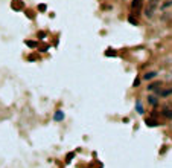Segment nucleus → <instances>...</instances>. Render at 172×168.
<instances>
[{"mask_svg":"<svg viewBox=\"0 0 172 168\" xmlns=\"http://www.w3.org/2000/svg\"><path fill=\"white\" fill-rule=\"evenodd\" d=\"M41 50H43V52H46V50H49V46H47V45H44V46L41 48Z\"/></svg>","mask_w":172,"mask_h":168,"instance_id":"19","label":"nucleus"},{"mask_svg":"<svg viewBox=\"0 0 172 168\" xmlns=\"http://www.w3.org/2000/svg\"><path fill=\"white\" fill-rule=\"evenodd\" d=\"M171 93H172V89H168V90H161V92H160L161 96H169Z\"/></svg>","mask_w":172,"mask_h":168,"instance_id":"10","label":"nucleus"},{"mask_svg":"<svg viewBox=\"0 0 172 168\" xmlns=\"http://www.w3.org/2000/svg\"><path fill=\"white\" fill-rule=\"evenodd\" d=\"M157 76V72H146L145 75H143V80H152V78H155Z\"/></svg>","mask_w":172,"mask_h":168,"instance_id":"5","label":"nucleus"},{"mask_svg":"<svg viewBox=\"0 0 172 168\" xmlns=\"http://www.w3.org/2000/svg\"><path fill=\"white\" fill-rule=\"evenodd\" d=\"M24 43H26L29 48H35V46H37V43H35V41H24Z\"/></svg>","mask_w":172,"mask_h":168,"instance_id":"14","label":"nucleus"},{"mask_svg":"<svg viewBox=\"0 0 172 168\" xmlns=\"http://www.w3.org/2000/svg\"><path fill=\"white\" fill-rule=\"evenodd\" d=\"M26 15H28L29 18H34V15H32V12L31 11H26Z\"/></svg>","mask_w":172,"mask_h":168,"instance_id":"17","label":"nucleus"},{"mask_svg":"<svg viewBox=\"0 0 172 168\" xmlns=\"http://www.w3.org/2000/svg\"><path fill=\"white\" fill-rule=\"evenodd\" d=\"M38 37H40V38H41V40H43V38H44V37H46V34H44V32H38Z\"/></svg>","mask_w":172,"mask_h":168,"instance_id":"18","label":"nucleus"},{"mask_svg":"<svg viewBox=\"0 0 172 168\" xmlns=\"http://www.w3.org/2000/svg\"><path fill=\"white\" fill-rule=\"evenodd\" d=\"M145 122H146V125H148V127H157V125H159V122H157V121L151 119V118H146Z\"/></svg>","mask_w":172,"mask_h":168,"instance_id":"6","label":"nucleus"},{"mask_svg":"<svg viewBox=\"0 0 172 168\" xmlns=\"http://www.w3.org/2000/svg\"><path fill=\"white\" fill-rule=\"evenodd\" d=\"M159 86H161V83H154V84H149V86H148V90H154V89H157Z\"/></svg>","mask_w":172,"mask_h":168,"instance_id":"9","label":"nucleus"},{"mask_svg":"<svg viewBox=\"0 0 172 168\" xmlns=\"http://www.w3.org/2000/svg\"><path fill=\"white\" fill-rule=\"evenodd\" d=\"M11 8L14 9V11H20V9H23V2H22V0H12Z\"/></svg>","mask_w":172,"mask_h":168,"instance_id":"2","label":"nucleus"},{"mask_svg":"<svg viewBox=\"0 0 172 168\" xmlns=\"http://www.w3.org/2000/svg\"><path fill=\"white\" fill-rule=\"evenodd\" d=\"M161 115H163L164 118H168V119H172V108L164 107L163 110H161Z\"/></svg>","mask_w":172,"mask_h":168,"instance_id":"3","label":"nucleus"},{"mask_svg":"<svg viewBox=\"0 0 172 168\" xmlns=\"http://www.w3.org/2000/svg\"><path fill=\"white\" fill-rule=\"evenodd\" d=\"M131 8H133L134 11H139V9L142 8V0H133V2H131Z\"/></svg>","mask_w":172,"mask_h":168,"instance_id":"4","label":"nucleus"},{"mask_svg":"<svg viewBox=\"0 0 172 168\" xmlns=\"http://www.w3.org/2000/svg\"><path fill=\"white\" fill-rule=\"evenodd\" d=\"M155 6H157V3H149V6H146V9H145V15L146 17H152V14L155 11Z\"/></svg>","mask_w":172,"mask_h":168,"instance_id":"1","label":"nucleus"},{"mask_svg":"<svg viewBox=\"0 0 172 168\" xmlns=\"http://www.w3.org/2000/svg\"><path fill=\"white\" fill-rule=\"evenodd\" d=\"M46 9H47V6L44 5V3H41V5H38V11L40 12H46Z\"/></svg>","mask_w":172,"mask_h":168,"instance_id":"12","label":"nucleus"},{"mask_svg":"<svg viewBox=\"0 0 172 168\" xmlns=\"http://www.w3.org/2000/svg\"><path fill=\"white\" fill-rule=\"evenodd\" d=\"M137 110H139V113H143V107H142V104L137 101Z\"/></svg>","mask_w":172,"mask_h":168,"instance_id":"15","label":"nucleus"},{"mask_svg":"<svg viewBox=\"0 0 172 168\" xmlns=\"http://www.w3.org/2000/svg\"><path fill=\"white\" fill-rule=\"evenodd\" d=\"M55 119H57V121L64 119V113H63L61 110H57V113H55Z\"/></svg>","mask_w":172,"mask_h":168,"instance_id":"7","label":"nucleus"},{"mask_svg":"<svg viewBox=\"0 0 172 168\" xmlns=\"http://www.w3.org/2000/svg\"><path fill=\"white\" fill-rule=\"evenodd\" d=\"M73 156H75V153H73V151H72V153H69V155H67V162H70Z\"/></svg>","mask_w":172,"mask_h":168,"instance_id":"16","label":"nucleus"},{"mask_svg":"<svg viewBox=\"0 0 172 168\" xmlns=\"http://www.w3.org/2000/svg\"><path fill=\"white\" fill-rule=\"evenodd\" d=\"M105 55H107V57H116L117 54H116V50H114V49H108V50L105 52Z\"/></svg>","mask_w":172,"mask_h":168,"instance_id":"8","label":"nucleus"},{"mask_svg":"<svg viewBox=\"0 0 172 168\" xmlns=\"http://www.w3.org/2000/svg\"><path fill=\"white\" fill-rule=\"evenodd\" d=\"M128 22H129L131 24H136V26H137V18H134L133 15H129V17H128Z\"/></svg>","mask_w":172,"mask_h":168,"instance_id":"11","label":"nucleus"},{"mask_svg":"<svg viewBox=\"0 0 172 168\" xmlns=\"http://www.w3.org/2000/svg\"><path fill=\"white\" fill-rule=\"evenodd\" d=\"M148 101H149V104H152V106H155V104H157V99H155L154 96H149Z\"/></svg>","mask_w":172,"mask_h":168,"instance_id":"13","label":"nucleus"},{"mask_svg":"<svg viewBox=\"0 0 172 168\" xmlns=\"http://www.w3.org/2000/svg\"><path fill=\"white\" fill-rule=\"evenodd\" d=\"M149 3H157V0H149Z\"/></svg>","mask_w":172,"mask_h":168,"instance_id":"20","label":"nucleus"}]
</instances>
